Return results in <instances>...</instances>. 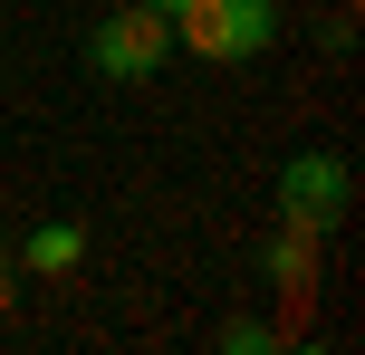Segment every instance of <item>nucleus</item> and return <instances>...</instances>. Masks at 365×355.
<instances>
[{"label": "nucleus", "mask_w": 365, "mask_h": 355, "mask_svg": "<svg viewBox=\"0 0 365 355\" xmlns=\"http://www.w3.org/2000/svg\"><path fill=\"white\" fill-rule=\"evenodd\" d=\"M279 38V0H173V48L212 68H250Z\"/></svg>", "instance_id": "f257e3e1"}, {"label": "nucleus", "mask_w": 365, "mask_h": 355, "mask_svg": "<svg viewBox=\"0 0 365 355\" xmlns=\"http://www.w3.org/2000/svg\"><path fill=\"white\" fill-rule=\"evenodd\" d=\"M346 202H356L346 154L308 144V154H289V164H279V211H289L298 231H336V221H346Z\"/></svg>", "instance_id": "f03ea898"}, {"label": "nucleus", "mask_w": 365, "mask_h": 355, "mask_svg": "<svg viewBox=\"0 0 365 355\" xmlns=\"http://www.w3.org/2000/svg\"><path fill=\"white\" fill-rule=\"evenodd\" d=\"M173 58V19H154V10H115V19H96L87 29V68L96 77H115V87H135V77H154Z\"/></svg>", "instance_id": "7ed1b4c3"}, {"label": "nucleus", "mask_w": 365, "mask_h": 355, "mask_svg": "<svg viewBox=\"0 0 365 355\" xmlns=\"http://www.w3.org/2000/svg\"><path fill=\"white\" fill-rule=\"evenodd\" d=\"M19 260H29L38 279H58V269H77V260H87V231H77V221H38Z\"/></svg>", "instance_id": "20e7f679"}, {"label": "nucleus", "mask_w": 365, "mask_h": 355, "mask_svg": "<svg viewBox=\"0 0 365 355\" xmlns=\"http://www.w3.org/2000/svg\"><path fill=\"white\" fill-rule=\"evenodd\" d=\"M269 269H279V288H298V298H308V288H317V231H279V250H269Z\"/></svg>", "instance_id": "39448f33"}, {"label": "nucleus", "mask_w": 365, "mask_h": 355, "mask_svg": "<svg viewBox=\"0 0 365 355\" xmlns=\"http://www.w3.org/2000/svg\"><path fill=\"white\" fill-rule=\"evenodd\" d=\"M135 10H154V19H173V0H135Z\"/></svg>", "instance_id": "423d86ee"}]
</instances>
